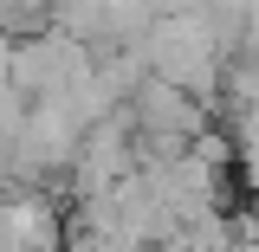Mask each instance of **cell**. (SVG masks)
<instances>
[{"instance_id": "obj_1", "label": "cell", "mask_w": 259, "mask_h": 252, "mask_svg": "<svg viewBox=\"0 0 259 252\" xmlns=\"http://www.w3.org/2000/svg\"><path fill=\"white\" fill-rule=\"evenodd\" d=\"M240 149H246V162L259 168V91L240 104Z\"/></svg>"}]
</instances>
